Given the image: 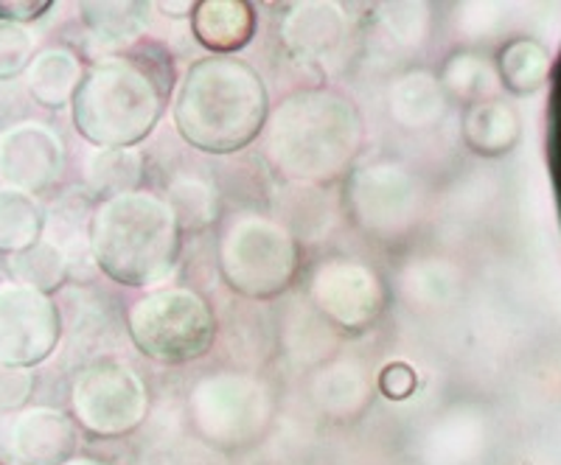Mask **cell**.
I'll use <instances>...</instances> for the list:
<instances>
[{
	"instance_id": "cell-1",
	"label": "cell",
	"mask_w": 561,
	"mask_h": 465,
	"mask_svg": "<svg viewBox=\"0 0 561 465\" xmlns=\"http://www.w3.org/2000/svg\"><path fill=\"white\" fill-rule=\"evenodd\" d=\"M172 90V54L158 43H138L84 71L70 104L73 124L93 147L129 149L152 132Z\"/></svg>"
},
{
	"instance_id": "cell-2",
	"label": "cell",
	"mask_w": 561,
	"mask_h": 465,
	"mask_svg": "<svg viewBox=\"0 0 561 465\" xmlns=\"http://www.w3.org/2000/svg\"><path fill=\"white\" fill-rule=\"evenodd\" d=\"M270 113L262 77L242 59L208 57L192 65L174 102V124L188 147L230 154L262 135Z\"/></svg>"
},
{
	"instance_id": "cell-3",
	"label": "cell",
	"mask_w": 561,
	"mask_h": 465,
	"mask_svg": "<svg viewBox=\"0 0 561 465\" xmlns=\"http://www.w3.org/2000/svg\"><path fill=\"white\" fill-rule=\"evenodd\" d=\"M363 147V121L351 98L334 90H304L275 109L267 158L275 172L300 183H332Z\"/></svg>"
},
{
	"instance_id": "cell-4",
	"label": "cell",
	"mask_w": 561,
	"mask_h": 465,
	"mask_svg": "<svg viewBox=\"0 0 561 465\" xmlns=\"http://www.w3.org/2000/svg\"><path fill=\"white\" fill-rule=\"evenodd\" d=\"M88 242L99 269L115 283L152 287L178 264L180 222L158 194H118L96 205Z\"/></svg>"
},
{
	"instance_id": "cell-5",
	"label": "cell",
	"mask_w": 561,
	"mask_h": 465,
	"mask_svg": "<svg viewBox=\"0 0 561 465\" xmlns=\"http://www.w3.org/2000/svg\"><path fill=\"white\" fill-rule=\"evenodd\" d=\"M127 332L144 357L160 364H185L210 351L217 317L194 289L163 287L129 306Z\"/></svg>"
},
{
	"instance_id": "cell-6",
	"label": "cell",
	"mask_w": 561,
	"mask_h": 465,
	"mask_svg": "<svg viewBox=\"0 0 561 465\" xmlns=\"http://www.w3.org/2000/svg\"><path fill=\"white\" fill-rule=\"evenodd\" d=\"M300 247L287 228L255 213L233 219L219 242V267L230 289L248 298H275L293 283Z\"/></svg>"
},
{
	"instance_id": "cell-7",
	"label": "cell",
	"mask_w": 561,
	"mask_h": 465,
	"mask_svg": "<svg viewBox=\"0 0 561 465\" xmlns=\"http://www.w3.org/2000/svg\"><path fill=\"white\" fill-rule=\"evenodd\" d=\"M73 415L84 429L96 434L133 432L149 407L147 384L129 364L118 359H96L84 364L70 387Z\"/></svg>"
},
{
	"instance_id": "cell-8",
	"label": "cell",
	"mask_w": 561,
	"mask_h": 465,
	"mask_svg": "<svg viewBox=\"0 0 561 465\" xmlns=\"http://www.w3.org/2000/svg\"><path fill=\"white\" fill-rule=\"evenodd\" d=\"M62 314L51 294L18 281L0 283V362L34 368L57 351Z\"/></svg>"
},
{
	"instance_id": "cell-9",
	"label": "cell",
	"mask_w": 561,
	"mask_h": 465,
	"mask_svg": "<svg viewBox=\"0 0 561 465\" xmlns=\"http://www.w3.org/2000/svg\"><path fill=\"white\" fill-rule=\"evenodd\" d=\"M312 298L343 332H365L385 312L388 292L379 275L351 258H332L314 272Z\"/></svg>"
},
{
	"instance_id": "cell-10",
	"label": "cell",
	"mask_w": 561,
	"mask_h": 465,
	"mask_svg": "<svg viewBox=\"0 0 561 465\" xmlns=\"http://www.w3.org/2000/svg\"><path fill=\"white\" fill-rule=\"evenodd\" d=\"M65 172V143L48 124L26 121L0 132V179L20 194L57 188Z\"/></svg>"
},
{
	"instance_id": "cell-11",
	"label": "cell",
	"mask_w": 561,
	"mask_h": 465,
	"mask_svg": "<svg viewBox=\"0 0 561 465\" xmlns=\"http://www.w3.org/2000/svg\"><path fill=\"white\" fill-rule=\"evenodd\" d=\"M77 452V423L51 407L23 412L9 429V454L20 465H65Z\"/></svg>"
},
{
	"instance_id": "cell-12",
	"label": "cell",
	"mask_w": 561,
	"mask_h": 465,
	"mask_svg": "<svg viewBox=\"0 0 561 465\" xmlns=\"http://www.w3.org/2000/svg\"><path fill=\"white\" fill-rule=\"evenodd\" d=\"M348 34L345 18L334 3H300L284 18L280 37L289 54L304 62H325Z\"/></svg>"
},
{
	"instance_id": "cell-13",
	"label": "cell",
	"mask_w": 561,
	"mask_h": 465,
	"mask_svg": "<svg viewBox=\"0 0 561 465\" xmlns=\"http://www.w3.org/2000/svg\"><path fill=\"white\" fill-rule=\"evenodd\" d=\"M194 37L217 57L242 51L255 34V9L244 0H199L192 12Z\"/></svg>"
},
{
	"instance_id": "cell-14",
	"label": "cell",
	"mask_w": 561,
	"mask_h": 465,
	"mask_svg": "<svg viewBox=\"0 0 561 465\" xmlns=\"http://www.w3.org/2000/svg\"><path fill=\"white\" fill-rule=\"evenodd\" d=\"M84 71L68 48H45L32 59L26 71V90L34 104L45 109H62L73 104Z\"/></svg>"
},
{
	"instance_id": "cell-15",
	"label": "cell",
	"mask_w": 561,
	"mask_h": 465,
	"mask_svg": "<svg viewBox=\"0 0 561 465\" xmlns=\"http://www.w3.org/2000/svg\"><path fill=\"white\" fill-rule=\"evenodd\" d=\"M402 168H368L363 177L354 185V197H357L359 219L368 222L370 230H382V224L393 228L399 219H404L410 208V194L413 188H402L399 194H393L399 185L404 183Z\"/></svg>"
},
{
	"instance_id": "cell-16",
	"label": "cell",
	"mask_w": 561,
	"mask_h": 465,
	"mask_svg": "<svg viewBox=\"0 0 561 465\" xmlns=\"http://www.w3.org/2000/svg\"><path fill=\"white\" fill-rule=\"evenodd\" d=\"M152 3H82V20L88 32L107 51L122 54L129 43L147 32Z\"/></svg>"
},
{
	"instance_id": "cell-17",
	"label": "cell",
	"mask_w": 561,
	"mask_h": 465,
	"mask_svg": "<svg viewBox=\"0 0 561 465\" xmlns=\"http://www.w3.org/2000/svg\"><path fill=\"white\" fill-rule=\"evenodd\" d=\"M390 113L408 129H427L447 113L444 88L430 73H410L390 93Z\"/></svg>"
},
{
	"instance_id": "cell-18",
	"label": "cell",
	"mask_w": 561,
	"mask_h": 465,
	"mask_svg": "<svg viewBox=\"0 0 561 465\" xmlns=\"http://www.w3.org/2000/svg\"><path fill=\"white\" fill-rule=\"evenodd\" d=\"M144 172H147L144 154L135 149H96L84 163L88 188L93 194H102L104 199L138 191Z\"/></svg>"
},
{
	"instance_id": "cell-19",
	"label": "cell",
	"mask_w": 561,
	"mask_h": 465,
	"mask_svg": "<svg viewBox=\"0 0 561 465\" xmlns=\"http://www.w3.org/2000/svg\"><path fill=\"white\" fill-rule=\"evenodd\" d=\"M45 213L37 199L7 188L0 191V253L18 255L43 239Z\"/></svg>"
},
{
	"instance_id": "cell-20",
	"label": "cell",
	"mask_w": 561,
	"mask_h": 465,
	"mask_svg": "<svg viewBox=\"0 0 561 465\" xmlns=\"http://www.w3.org/2000/svg\"><path fill=\"white\" fill-rule=\"evenodd\" d=\"M9 269H12L14 281L23 283V287H32L43 294H51L68 283L70 261L68 253H65L62 247L39 239L34 247L12 255Z\"/></svg>"
},
{
	"instance_id": "cell-21",
	"label": "cell",
	"mask_w": 561,
	"mask_h": 465,
	"mask_svg": "<svg viewBox=\"0 0 561 465\" xmlns=\"http://www.w3.org/2000/svg\"><path fill=\"white\" fill-rule=\"evenodd\" d=\"M167 202L172 205L180 230H203L217 219V191L199 177H183L169 188Z\"/></svg>"
},
{
	"instance_id": "cell-22",
	"label": "cell",
	"mask_w": 561,
	"mask_h": 465,
	"mask_svg": "<svg viewBox=\"0 0 561 465\" xmlns=\"http://www.w3.org/2000/svg\"><path fill=\"white\" fill-rule=\"evenodd\" d=\"M508 118V109L494 107V104H474V107L466 113L463 121L466 143L480 154L505 152L511 141L505 138V129L497 127H511Z\"/></svg>"
},
{
	"instance_id": "cell-23",
	"label": "cell",
	"mask_w": 561,
	"mask_h": 465,
	"mask_svg": "<svg viewBox=\"0 0 561 465\" xmlns=\"http://www.w3.org/2000/svg\"><path fill=\"white\" fill-rule=\"evenodd\" d=\"M550 102H548V168L553 179L556 208L561 222V51L550 65Z\"/></svg>"
},
{
	"instance_id": "cell-24",
	"label": "cell",
	"mask_w": 561,
	"mask_h": 465,
	"mask_svg": "<svg viewBox=\"0 0 561 465\" xmlns=\"http://www.w3.org/2000/svg\"><path fill=\"white\" fill-rule=\"evenodd\" d=\"M34 54V37L23 26L3 23L0 20V79H18L20 73L28 71Z\"/></svg>"
},
{
	"instance_id": "cell-25",
	"label": "cell",
	"mask_w": 561,
	"mask_h": 465,
	"mask_svg": "<svg viewBox=\"0 0 561 465\" xmlns=\"http://www.w3.org/2000/svg\"><path fill=\"white\" fill-rule=\"evenodd\" d=\"M32 368H14V364L0 362V412H14V409L26 407L28 398L34 395Z\"/></svg>"
},
{
	"instance_id": "cell-26",
	"label": "cell",
	"mask_w": 561,
	"mask_h": 465,
	"mask_svg": "<svg viewBox=\"0 0 561 465\" xmlns=\"http://www.w3.org/2000/svg\"><path fill=\"white\" fill-rule=\"evenodd\" d=\"M32 104L26 84H20L18 79H12V82L0 79V132H7L18 124H26Z\"/></svg>"
},
{
	"instance_id": "cell-27",
	"label": "cell",
	"mask_w": 561,
	"mask_h": 465,
	"mask_svg": "<svg viewBox=\"0 0 561 465\" xmlns=\"http://www.w3.org/2000/svg\"><path fill=\"white\" fill-rule=\"evenodd\" d=\"M419 387V376L408 362H393L379 373V390L390 402H404Z\"/></svg>"
},
{
	"instance_id": "cell-28",
	"label": "cell",
	"mask_w": 561,
	"mask_h": 465,
	"mask_svg": "<svg viewBox=\"0 0 561 465\" xmlns=\"http://www.w3.org/2000/svg\"><path fill=\"white\" fill-rule=\"evenodd\" d=\"M51 0H0V20L23 26V23L39 20L45 12H51Z\"/></svg>"
},
{
	"instance_id": "cell-29",
	"label": "cell",
	"mask_w": 561,
	"mask_h": 465,
	"mask_svg": "<svg viewBox=\"0 0 561 465\" xmlns=\"http://www.w3.org/2000/svg\"><path fill=\"white\" fill-rule=\"evenodd\" d=\"M65 465H107V463H99V460H73V463H65Z\"/></svg>"
}]
</instances>
